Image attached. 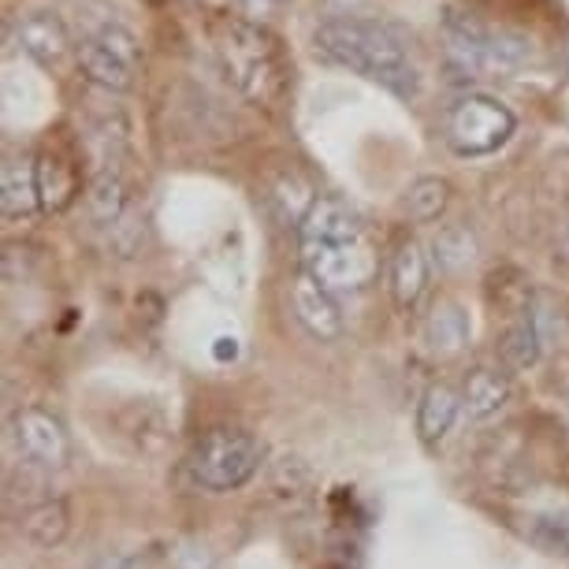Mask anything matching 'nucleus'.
<instances>
[{"label": "nucleus", "instance_id": "f257e3e1", "mask_svg": "<svg viewBox=\"0 0 569 569\" xmlns=\"http://www.w3.org/2000/svg\"><path fill=\"white\" fill-rule=\"evenodd\" d=\"M317 49L339 68H350L353 74L369 82H380L395 98H417L421 90V74H417L410 52L402 38L391 27L376 23L361 16H336L317 27Z\"/></svg>", "mask_w": 569, "mask_h": 569}, {"label": "nucleus", "instance_id": "f03ea898", "mask_svg": "<svg viewBox=\"0 0 569 569\" xmlns=\"http://www.w3.org/2000/svg\"><path fill=\"white\" fill-rule=\"evenodd\" d=\"M220 63L228 82L257 104H268L283 90V63H279L276 41L264 34L261 23L234 19L220 30Z\"/></svg>", "mask_w": 569, "mask_h": 569}, {"label": "nucleus", "instance_id": "7ed1b4c3", "mask_svg": "<svg viewBox=\"0 0 569 569\" xmlns=\"http://www.w3.org/2000/svg\"><path fill=\"white\" fill-rule=\"evenodd\" d=\"M261 461H264V447L257 436L242 432V428H212L190 450L187 469L198 488L234 491L250 485L253 472L261 469Z\"/></svg>", "mask_w": 569, "mask_h": 569}, {"label": "nucleus", "instance_id": "20e7f679", "mask_svg": "<svg viewBox=\"0 0 569 569\" xmlns=\"http://www.w3.org/2000/svg\"><path fill=\"white\" fill-rule=\"evenodd\" d=\"M513 127H518V120H513L507 104L469 93V98H461L447 109L443 138L458 157H488L510 142Z\"/></svg>", "mask_w": 569, "mask_h": 569}, {"label": "nucleus", "instance_id": "39448f33", "mask_svg": "<svg viewBox=\"0 0 569 569\" xmlns=\"http://www.w3.org/2000/svg\"><path fill=\"white\" fill-rule=\"evenodd\" d=\"M302 268L317 283H325L331 295H342V291H361L376 276V257L361 234L347 242H306Z\"/></svg>", "mask_w": 569, "mask_h": 569}, {"label": "nucleus", "instance_id": "423d86ee", "mask_svg": "<svg viewBox=\"0 0 569 569\" xmlns=\"http://www.w3.org/2000/svg\"><path fill=\"white\" fill-rule=\"evenodd\" d=\"M12 439L30 466L63 469L71 458V439L57 417L46 410H19L12 417Z\"/></svg>", "mask_w": 569, "mask_h": 569}, {"label": "nucleus", "instance_id": "0eeeda50", "mask_svg": "<svg viewBox=\"0 0 569 569\" xmlns=\"http://www.w3.org/2000/svg\"><path fill=\"white\" fill-rule=\"evenodd\" d=\"M291 302H295L298 325H302L313 339L331 342V339L342 336V313L336 306V295H331L325 283H317L306 268H302V276H298L295 287H291Z\"/></svg>", "mask_w": 569, "mask_h": 569}, {"label": "nucleus", "instance_id": "6e6552de", "mask_svg": "<svg viewBox=\"0 0 569 569\" xmlns=\"http://www.w3.org/2000/svg\"><path fill=\"white\" fill-rule=\"evenodd\" d=\"M19 46L30 60H38L41 68H52L60 63L63 57L71 52V34L68 27L60 23V16L52 12H30L19 19V30H16Z\"/></svg>", "mask_w": 569, "mask_h": 569}, {"label": "nucleus", "instance_id": "1a4fd4ad", "mask_svg": "<svg viewBox=\"0 0 569 569\" xmlns=\"http://www.w3.org/2000/svg\"><path fill=\"white\" fill-rule=\"evenodd\" d=\"M361 223L339 198H313V206L298 220V246L306 242H347L358 239Z\"/></svg>", "mask_w": 569, "mask_h": 569}, {"label": "nucleus", "instance_id": "9d476101", "mask_svg": "<svg viewBox=\"0 0 569 569\" xmlns=\"http://www.w3.org/2000/svg\"><path fill=\"white\" fill-rule=\"evenodd\" d=\"M41 206L38 164L30 157H8L0 168V209L8 220H23Z\"/></svg>", "mask_w": 569, "mask_h": 569}, {"label": "nucleus", "instance_id": "9b49d317", "mask_svg": "<svg viewBox=\"0 0 569 569\" xmlns=\"http://www.w3.org/2000/svg\"><path fill=\"white\" fill-rule=\"evenodd\" d=\"M461 395L450 388V383H432L421 395V406H417V436H421L425 447H439L447 439V432L455 428L458 413H461Z\"/></svg>", "mask_w": 569, "mask_h": 569}, {"label": "nucleus", "instance_id": "f8f14e48", "mask_svg": "<svg viewBox=\"0 0 569 569\" xmlns=\"http://www.w3.org/2000/svg\"><path fill=\"white\" fill-rule=\"evenodd\" d=\"M428 287V257L417 239L399 242V250L391 257V295L399 309H413L421 302Z\"/></svg>", "mask_w": 569, "mask_h": 569}, {"label": "nucleus", "instance_id": "ddd939ff", "mask_svg": "<svg viewBox=\"0 0 569 569\" xmlns=\"http://www.w3.org/2000/svg\"><path fill=\"white\" fill-rule=\"evenodd\" d=\"M79 71L109 93H127L134 86V68L116 57L101 38H90L79 46Z\"/></svg>", "mask_w": 569, "mask_h": 569}, {"label": "nucleus", "instance_id": "4468645a", "mask_svg": "<svg viewBox=\"0 0 569 569\" xmlns=\"http://www.w3.org/2000/svg\"><path fill=\"white\" fill-rule=\"evenodd\" d=\"M461 402H466L469 417H477V421H488V417H496L502 406L510 402L507 372H499V369H472L466 376V388H461Z\"/></svg>", "mask_w": 569, "mask_h": 569}, {"label": "nucleus", "instance_id": "2eb2a0df", "mask_svg": "<svg viewBox=\"0 0 569 569\" xmlns=\"http://www.w3.org/2000/svg\"><path fill=\"white\" fill-rule=\"evenodd\" d=\"M469 331H472L469 313L458 302H439L425 325L428 347H432V353H439V358H455V353L469 342Z\"/></svg>", "mask_w": 569, "mask_h": 569}, {"label": "nucleus", "instance_id": "dca6fc26", "mask_svg": "<svg viewBox=\"0 0 569 569\" xmlns=\"http://www.w3.org/2000/svg\"><path fill=\"white\" fill-rule=\"evenodd\" d=\"M86 209H90L93 223H101V228H112V223L123 217L127 212V182H123L120 171L104 168L90 179V187H86Z\"/></svg>", "mask_w": 569, "mask_h": 569}, {"label": "nucleus", "instance_id": "f3484780", "mask_svg": "<svg viewBox=\"0 0 569 569\" xmlns=\"http://www.w3.org/2000/svg\"><path fill=\"white\" fill-rule=\"evenodd\" d=\"M499 353L510 369H532L540 361V331H536L532 309H521V313L510 317V325L499 339Z\"/></svg>", "mask_w": 569, "mask_h": 569}, {"label": "nucleus", "instance_id": "a211bd4d", "mask_svg": "<svg viewBox=\"0 0 569 569\" xmlns=\"http://www.w3.org/2000/svg\"><path fill=\"white\" fill-rule=\"evenodd\" d=\"M68 525H71L68 507H63L60 499H46L27 510L23 532H27V540H34L38 547H57L63 543V536H68Z\"/></svg>", "mask_w": 569, "mask_h": 569}, {"label": "nucleus", "instance_id": "6ab92c4d", "mask_svg": "<svg viewBox=\"0 0 569 569\" xmlns=\"http://www.w3.org/2000/svg\"><path fill=\"white\" fill-rule=\"evenodd\" d=\"M525 536L540 547L543 555L569 558V510H543L525 518Z\"/></svg>", "mask_w": 569, "mask_h": 569}, {"label": "nucleus", "instance_id": "aec40b11", "mask_svg": "<svg viewBox=\"0 0 569 569\" xmlns=\"http://www.w3.org/2000/svg\"><path fill=\"white\" fill-rule=\"evenodd\" d=\"M38 194H41V209L46 212H60L68 209V201L74 198V176L71 168L46 153L38 160Z\"/></svg>", "mask_w": 569, "mask_h": 569}, {"label": "nucleus", "instance_id": "412c9836", "mask_svg": "<svg viewBox=\"0 0 569 569\" xmlns=\"http://www.w3.org/2000/svg\"><path fill=\"white\" fill-rule=\"evenodd\" d=\"M447 201H450V182L439 176H425V179H417L410 187V194H406V212H410L413 223H432L443 217Z\"/></svg>", "mask_w": 569, "mask_h": 569}, {"label": "nucleus", "instance_id": "4be33fe9", "mask_svg": "<svg viewBox=\"0 0 569 569\" xmlns=\"http://www.w3.org/2000/svg\"><path fill=\"white\" fill-rule=\"evenodd\" d=\"M432 250H436V264L455 272V268H466L472 257H477V242H472V234L466 228L450 223V228H443L432 239Z\"/></svg>", "mask_w": 569, "mask_h": 569}, {"label": "nucleus", "instance_id": "5701e85b", "mask_svg": "<svg viewBox=\"0 0 569 569\" xmlns=\"http://www.w3.org/2000/svg\"><path fill=\"white\" fill-rule=\"evenodd\" d=\"M142 217H138V212H131L127 209L120 220L112 223V246L116 250H120L123 257H134L138 250H142Z\"/></svg>", "mask_w": 569, "mask_h": 569}, {"label": "nucleus", "instance_id": "b1692460", "mask_svg": "<svg viewBox=\"0 0 569 569\" xmlns=\"http://www.w3.org/2000/svg\"><path fill=\"white\" fill-rule=\"evenodd\" d=\"M98 38L116 52V57L127 60L131 68H138V60H142V46H138V38L131 34V30H123V27H104Z\"/></svg>", "mask_w": 569, "mask_h": 569}, {"label": "nucleus", "instance_id": "393cba45", "mask_svg": "<svg viewBox=\"0 0 569 569\" xmlns=\"http://www.w3.org/2000/svg\"><path fill=\"white\" fill-rule=\"evenodd\" d=\"M234 8H239L242 19H250V23H268V19L279 16V8L287 4V0H231Z\"/></svg>", "mask_w": 569, "mask_h": 569}]
</instances>
